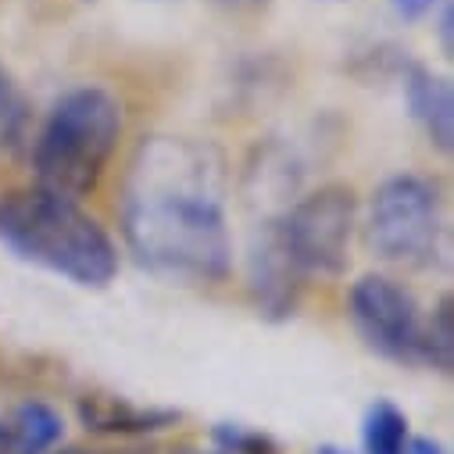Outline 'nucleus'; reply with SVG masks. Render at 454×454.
<instances>
[{
    "instance_id": "5",
    "label": "nucleus",
    "mask_w": 454,
    "mask_h": 454,
    "mask_svg": "<svg viewBox=\"0 0 454 454\" xmlns=\"http://www.w3.org/2000/svg\"><path fill=\"white\" fill-rule=\"evenodd\" d=\"M358 225V197L348 183H325L276 218V233L297 272L344 276Z\"/></svg>"
},
{
    "instance_id": "3",
    "label": "nucleus",
    "mask_w": 454,
    "mask_h": 454,
    "mask_svg": "<svg viewBox=\"0 0 454 454\" xmlns=\"http://www.w3.org/2000/svg\"><path fill=\"white\" fill-rule=\"evenodd\" d=\"M122 140V104L104 86L61 93L33 147L36 186L79 200L93 193Z\"/></svg>"
},
{
    "instance_id": "9",
    "label": "nucleus",
    "mask_w": 454,
    "mask_h": 454,
    "mask_svg": "<svg viewBox=\"0 0 454 454\" xmlns=\"http://www.w3.org/2000/svg\"><path fill=\"white\" fill-rule=\"evenodd\" d=\"M404 100H408L411 119L422 126L426 140L436 151L450 154V147H454V90H450V82L443 75H433L422 65H411L404 75Z\"/></svg>"
},
{
    "instance_id": "18",
    "label": "nucleus",
    "mask_w": 454,
    "mask_h": 454,
    "mask_svg": "<svg viewBox=\"0 0 454 454\" xmlns=\"http://www.w3.org/2000/svg\"><path fill=\"white\" fill-rule=\"evenodd\" d=\"M54 454H151L147 447H126V450H90V447H65Z\"/></svg>"
},
{
    "instance_id": "11",
    "label": "nucleus",
    "mask_w": 454,
    "mask_h": 454,
    "mask_svg": "<svg viewBox=\"0 0 454 454\" xmlns=\"http://www.w3.org/2000/svg\"><path fill=\"white\" fill-rule=\"evenodd\" d=\"M411 433H408V415L380 397L365 408V419H362V454H404Z\"/></svg>"
},
{
    "instance_id": "22",
    "label": "nucleus",
    "mask_w": 454,
    "mask_h": 454,
    "mask_svg": "<svg viewBox=\"0 0 454 454\" xmlns=\"http://www.w3.org/2000/svg\"><path fill=\"white\" fill-rule=\"evenodd\" d=\"M172 454H218V450H204V447H176Z\"/></svg>"
},
{
    "instance_id": "20",
    "label": "nucleus",
    "mask_w": 454,
    "mask_h": 454,
    "mask_svg": "<svg viewBox=\"0 0 454 454\" xmlns=\"http://www.w3.org/2000/svg\"><path fill=\"white\" fill-rule=\"evenodd\" d=\"M0 454H12V436H8V426L0 422Z\"/></svg>"
},
{
    "instance_id": "1",
    "label": "nucleus",
    "mask_w": 454,
    "mask_h": 454,
    "mask_svg": "<svg viewBox=\"0 0 454 454\" xmlns=\"http://www.w3.org/2000/svg\"><path fill=\"white\" fill-rule=\"evenodd\" d=\"M122 237L133 258L183 283H222L233 272L225 215V158L193 137H147L122 183Z\"/></svg>"
},
{
    "instance_id": "12",
    "label": "nucleus",
    "mask_w": 454,
    "mask_h": 454,
    "mask_svg": "<svg viewBox=\"0 0 454 454\" xmlns=\"http://www.w3.org/2000/svg\"><path fill=\"white\" fill-rule=\"evenodd\" d=\"M422 362L436 372L450 376L454 369V301L443 294L433 308V315L422 322Z\"/></svg>"
},
{
    "instance_id": "14",
    "label": "nucleus",
    "mask_w": 454,
    "mask_h": 454,
    "mask_svg": "<svg viewBox=\"0 0 454 454\" xmlns=\"http://www.w3.org/2000/svg\"><path fill=\"white\" fill-rule=\"evenodd\" d=\"M211 440L218 454H279L276 436H269L265 429L244 426V422H218L211 429Z\"/></svg>"
},
{
    "instance_id": "7",
    "label": "nucleus",
    "mask_w": 454,
    "mask_h": 454,
    "mask_svg": "<svg viewBox=\"0 0 454 454\" xmlns=\"http://www.w3.org/2000/svg\"><path fill=\"white\" fill-rule=\"evenodd\" d=\"M247 290L258 315L269 322H286L301 304L304 276L297 272V265L279 244L276 218H265L254 225L251 254H247Z\"/></svg>"
},
{
    "instance_id": "6",
    "label": "nucleus",
    "mask_w": 454,
    "mask_h": 454,
    "mask_svg": "<svg viewBox=\"0 0 454 454\" xmlns=\"http://www.w3.org/2000/svg\"><path fill=\"white\" fill-rule=\"evenodd\" d=\"M348 315L362 344L397 365L422 362V315L408 286L390 276L369 272L348 294Z\"/></svg>"
},
{
    "instance_id": "8",
    "label": "nucleus",
    "mask_w": 454,
    "mask_h": 454,
    "mask_svg": "<svg viewBox=\"0 0 454 454\" xmlns=\"http://www.w3.org/2000/svg\"><path fill=\"white\" fill-rule=\"evenodd\" d=\"M79 422L90 433L100 436H144V433H161L172 429L183 411L176 408H154V404H133L115 394H86L75 404Z\"/></svg>"
},
{
    "instance_id": "17",
    "label": "nucleus",
    "mask_w": 454,
    "mask_h": 454,
    "mask_svg": "<svg viewBox=\"0 0 454 454\" xmlns=\"http://www.w3.org/2000/svg\"><path fill=\"white\" fill-rule=\"evenodd\" d=\"M404 454H443V447L436 440H429V436H411Z\"/></svg>"
},
{
    "instance_id": "13",
    "label": "nucleus",
    "mask_w": 454,
    "mask_h": 454,
    "mask_svg": "<svg viewBox=\"0 0 454 454\" xmlns=\"http://www.w3.org/2000/svg\"><path fill=\"white\" fill-rule=\"evenodd\" d=\"M26 126H29V104L19 82L12 79V72L0 65V158L19 151V144L26 140Z\"/></svg>"
},
{
    "instance_id": "4",
    "label": "nucleus",
    "mask_w": 454,
    "mask_h": 454,
    "mask_svg": "<svg viewBox=\"0 0 454 454\" xmlns=\"http://www.w3.org/2000/svg\"><path fill=\"white\" fill-rule=\"evenodd\" d=\"M443 211L433 179L401 172L376 186L365 218V240L390 265H429L440 251Z\"/></svg>"
},
{
    "instance_id": "15",
    "label": "nucleus",
    "mask_w": 454,
    "mask_h": 454,
    "mask_svg": "<svg viewBox=\"0 0 454 454\" xmlns=\"http://www.w3.org/2000/svg\"><path fill=\"white\" fill-rule=\"evenodd\" d=\"M390 4H394V12H397L401 19L415 22V19H422V15H429V12L436 8V0H390Z\"/></svg>"
},
{
    "instance_id": "10",
    "label": "nucleus",
    "mask_w": 454,
    "mask_h": 454,
    "mask_svg": "<svg viewBox=\"0 0 454 454\" xmlns=\"http://www.w3.org/2000/svg\"><path fill=\"white\" fill-rule=\"evenodd\" d=\"M4 426L12 436V454H51L65 436V419L47 401H22Z\"/></svg>"
},
{
    "instance_id": "19",
    "label": "nucleus",
    "mask_w": 454,
    "mask_h": 454,
    "mask_svg": "<svg viewBox=\"0 0 454 454\" xmlns=\"http://www.w3.org/2000/svg\"><path fill=\"white\" fill-rule=\"evenodd\" d=\"M215 4H222V8H230V12H254V8L269 4V0H215Z\"/></svg>"
},
{
    "instance_id": "21",
    "label": "nucleus",
    "mask_w": 454,
    "mask_h": 454,
    "mask_svg": "<svg viewBox=\"0 0 454 454\" xmlns=\"http://www.w3.org/2000/svg\"><path fill=\"white\" fill-rule=\"evenodd\" d=\"M315 454H355V450H344V447H336V443H322V447H315Z\"/></svg>"
},
{
    "instance_id": "2",
    "label": "nucleus",
    "mask_w": 454,
    "mask_h": 454,
    "mask_svg": "<svg viewBox=\"0 0 454 454\" xmlns=\"http://www.w3.org/2000/svg\"><path fill=\"white\" fill-rule=\"evenodd\" d=\"M0 244L82 290H104L119 276V247L104 225L61 193L26 186L0 197Z\"/></svg>"
},
{
    "instance_id": "16",
    "label": "nucleus",
    "mask_w": 454,
    "mask_h": 454,
    "mask_svg": "<svg viewBox=\"0 0 454 454\" xmlns=\"http://www.w3.org/2000/svg\"><path fill=\"white\" fill-rule=\"evenodd\" d=\"M450 19H454V8H450V0H443L440 19H436V29H440V47H443L447 58H450V51H454V43H450Z\"/></svg>"
}]
</instances>
